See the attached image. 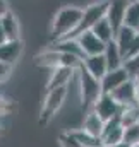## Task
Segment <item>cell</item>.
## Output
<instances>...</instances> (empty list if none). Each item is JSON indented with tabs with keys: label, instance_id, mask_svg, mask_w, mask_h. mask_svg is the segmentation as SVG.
<instances>
[{
	"label": "cell",
	"instance_id": "cell-3",
	"mask_svg": "<svg viewBox=\"0 0 139 147\" xmlns=\"http://www.w3.org/2000/svg\"><path fill=\"white\" fill-rule=\"evenodd\" d=\"M106 9H108V0H100V2H95L91 5H88L82 12V17L79 21L77 28L67 38H77L79 34H82L86 31H91L98 21L106 17Z\"/></svg>",
	"mask_w": 139,
	"mask_h": 147
},
{
	"label": "cell",
	"instance_id": "cell-4",
	"mask_svg": "<svg viewBox=\"0 0 139 147\" xmlns=\"http://www.w3.org/2000/svg\"><path fill=\"white\" fill-rule=\"evenodd\" d=\"M65 96H67V87H55V89L46 91V98H45L43 108H41V123H46L60 110V106L64 105Z\"/></svg>",
	"mask_w": 139,
	"mask_h": 147
},
{
	"label": "cell",
	"instance_id": "cell-28",
	"mask_svg": "<svg viewBox=\"0 0 139 147\" xmlns=\"http://www.w3.org/2000/svg\"><path fill=\"white\" fill-rule=\"evenodd\" d=\"M138 53H139V33H138V36H136V39L132 41V45H131V48H129L125 58H127V57H132V55H138ZM125 58H124V60H125Z\"/></svg>",
	"mask_w": 139,
	"mask_h": 147
},
{
	"label": "cell",
	"instance_id": "cell-16",
	"mask_svg": "<svg viewBox=\"0 0 139 147\" xmlns=\"http://www.w3.org/2000/svg\"><path fill=\"white\" fill-rule=\"evenodd\" d=\"M105 121L98 116V113L93 110L86 111V116H84V123H82V130L95 135V137H100L102 132H103Z\"/></svg>",
	"mask_w": 139,
	"mask_h": 147
},
{
	"label": "cell",
	"instance_id": "cell-30",
	"mask_svg": "<svg viewBox=\"0 0 139 147\" xmlns=\"http://www.w3.org/2000/svg\"><path fill=\"white\" fill-rule=\"evenodd\" d=\"M7 41V36H5V31H3V26H2V19H0V43Z\"/></svg>",
	"mask_w": 139,
	"mask_h": 147
},
{
	"label": "cell",
	"instance_id": "cell-20",
	"mask_svg": "<svg viewBox=\"0 0 139 147\" xmlns=\"http://www.w3.org/2000/svg\"><path fill=\"white\" fill-rule=\"evenodd\" d=\"M36 60H38V65H43V67H50V69L60 67V51H57L55 48H50L41 55H38Z\"/></svg>",
	"mask_w": 139,
	"mask_h": 147
},
{
	"label": "cell",
	"instance_id": "cell-34",
	"mask_svg": "<svg viewBox=\"0 0 139 147\" xmlns=\"http://www.w3.org/2000/svg\"><path fill=\"white\" fill-rule=\"evenodd\" d=\"M131 147H139V144H136V146H131Z\"/></svg>",
	"mask_w": 139,
	"mask_h": 147
},
{
	"label": "cell",
	"instance_id": "cell-7",
	"mask_svg": "<svg viewBox=\"0 0 139 147\" xmlns=\"http://www.w3.org/2000/svg\"><path fill=\"white\" fill-rule=\"evenodd\" d=\"M131 79L129 72L125 70V67H119V69H113V70H108L105 74V77L102 79V89L106 94H112L117 87H120L124 82H127Z\"/></svg>",
	"mask_w": 139,
	"mask_h": 147
},
{
	"label": "cell",
	"instance_id": "cell-35",
	"mask_svg": "<svg viewBox=\"0 0 139 147\" xmlns=\"http://www.w3.org/2000/svg\"><path fill=\"white\" fill-rule=\"evenodd\" d=\"M138 33H139V26H138Z\"/></svg>",
	"mask_w": 139,
	"mask_h": 147
},
{
	"label": "cell",
	"instance_id": "cell-25",
	"mask_svg": "<svg viewBox=\"0 0 139 147\" xmlns=\"http://www.w3.org/2000/svg\"><path fill=\"white\" fill-rule=\"evenodd\" d=\"M124 67H125V70L129 72L131 79H134L139 72V53L138 55H132V57H127V58L124 60Z\"/></svg>",
	"mask_w": 139,
	"mask_h": 147
},
{
	"label": "cell",
	"instance_id": "cell-1",
	"mask_svg": "<svg viewBox=\"0 0 139 147\" xmlns=\"http://www.w3.org/2000/svg\"><path fill=\"white\" fill-rule=\"evenodd\" d=\"M82 12H84V9H81V7H77V5H65V7H62L59 12H57V16H55V19H53V24H52V36L53 39H64V38H67L77 28V24H79V21H81V17H82Z\"/></svg>",
	"mask_w": 139,
	"mask_h": 147
},
{
	"label": "cell",
	"instance_id": "cell-9",
	"mask_svg": "<svg viewBox=\"0 0 139 147\" xmlns=\"http://www.w3.org/2000/svg\"><path fill=\"white\" fill-rule=\"evenodd\" d=\"M76 39H77V43L82 48L86 57H89V55H102L105 51V46H106V43H103L93 31H86V33L79 34Z\"/></svg>",
	"mask_w": 139,
	"mask_h": 147
},
{
	"label": "cell",
	"instance_id": "cell-32",
	"mask_svg": "<svg viewBox=\"0 0 139 147\" xmlns=\"http://www.w3.org/2000/svg\"><path fill=\"white\" fill-rule=\"evenodd\" d=\"M103 147H129L125 142H120V144H112V146H103Z\"/></svg>",
	"mask_w": 139,
	"mask_h": 147
},
{
	"label": "cell",
	"instance_id": "cell-5",
	"mask_svg": "<svg viewBox=\"0 0 139 147\" xmlns=\"http://www.w3.org/2000/svg\"><path fill=\"white\" fill-rule=\"evenodd\" d=\"M93 111H96V113H98V116H100L103 121H108V120H112V118L120 116V115H122V111H124V108H122L115 99H113V96H112V94L103 92V94L98 98V101L95 103Z\"/></svg>",
	"mask_w": 139,
	"mask_h": 147
},
{
	"label": "cell",
	"instance_id": "cell-23",
	"mask_svg": "<svg viewBox=\"0 0 139 147\" xmlns=\"http://www.w3.org/2000/svg\"><path fill=\"white\" fill-rule=\"evenodd\" d=\"M124 142L129 147L139 144V123L129 125L124 128Z\"/></svg>",
	"mask_w": 139,
	"mask_h": 147
},
{
	"label": "cell",
	"instance_id": "cell-12",
	"mask_svg": "<svg viewBox=\"0 0 139 147\" xmlns=\"http://www.w3.org/2000/svg\"><path fill=\"white\" fill-rule=\"evenodd\" d=\"M82 67L91 74V75H95L96 79H100V80L105 77V74L108 72V63H106V60H105L103 53H102V55H89V57H84Z\"/></svg>",
	"mask_w": 139,
	"mask_h": 147
},
{
	"label": "cell",
	"instance_id": "cell-14",
	"mask_svg": "<svg viewBox=\"0 0 139 147\" xmlns=\"http://www.w3.org/2000/svg\"><path fill=\"white\" fill-rule=\"evenodd\" d=\"M136 36H138V31L132 29V28H129V26H120V28L117 29V33H115V43L119 45V48H120L124 58H125V55H127V51H129L132 41L136 39Z\"/></svg>",
	"mask_w": 139,
	"mask_h": 147
},
{
	"label": "cell",
	"instance_id": "cell-22",
	"mask_svg": "<svg viewBox=\"0 0 139 147\" xmlns=\"http://www.w3.org/2000/svg\"><path fill=\"white\" fill-rule=\"evenodd\" d=\"M72 132H74V135L77 137V140L81 142L82 147H103L100 137H95V135L84 132L82 128H81V130H72Z\"/></svg>",
	"mask_w": 139,
	"mask_h": 147
},
{
	"label": "cell",
	"instance_id": "cell-27",
	"mask_svg": "<svg viewBox=\"0 0 139 147\" xmlns=\"http://www.w3.org/2000/svg\"><path fill=\"white\" fill-rule=\"evenodd\" d=\"M14 108V105L9 101V99H5V98H0V116L2 115H9L10 111Z\"/></svg>",
	"mask_w": 139,
	"mask_h": 147
},
{
	"label": "cell",
	"instance_id": "cell-33",
	"mask_svg": "<svg viewBox=\"0 0 139 147\" xmlns=\"http://www.w3.org/2000/svg\"><path fill=\"white\" fill-rule=\"evenodd\" d=\"M134 80H136V82H139V72H138V75L134 77Z\"/></svg>",
	"mask_w": 139,
	"mask_h": 147
},
{
	"label": "cell",
	"instance_id": "cell-24",
	"mask_svg": "<svg viewBox=\"0 0 139 147\" xmlns=\"http://www.w3.org/2000/svg\"><path fill=\"white\" fill-rule=\"evenodd\" d=\"M59 142L60 147H82L81 142L77 140V137L74 135V132H64L59 135Z\"/></svg>",
	"mask_w": 139,
	"mask_h": 147
},
{
	"label": "cell",
	"instance_id": "cell-8",
	"mask_svg": "<svg viewBox=\"0 0 139 147\" xmlns=\"http://www.w3.org/2000/svg\"><path fill=\"white\" fill-rule=\"evenodd\" d=\"M112 96H113V99L122 108H132V106H136V82H134V79H129L120 87H117L112 92Z\"/></svg>",
	"mask_w": 139,
	"mask_h": 147
},
{
	"label": "cell",
	"instance_id": "cell-26",
	"mask_svg": "<svg viewBox=\"0 0 139 147\" xmlns=\"http://www.w3.org/2000/svg\"><path fill=\"white\" fill-rule=\"evenodd\" d=\"M10 70H12V65L0 62V84H2V82H5V80L9 79V75H10Z\"/></svg>",
	"mask_w": 139,
	"mask_h": 147
},
{
	"label": "cell",
	"instance_id": "cell-31",
	"mask_svg": "<svg viewBox=\"0 0 139 147\" xmlns=\"http://www.w3.org/2000/svg\"><path fill=\"white\" fill-rule=\"evenodd\" d=\"M136 106H139V82H136Z\"/></svg>",
	"mask_w": 139,
	"mask_h": 147
},
{
	"label": "cell",
	"instance_id": "cell-18",
	"mask_svg": "<svg viewBox=\"0 0 139 147\" xmlns=\"http://www.w3.org/2000/svg\"><path fill=\"white\" fill-rule=\"evenodd\" d=\"M0 19H2V26H3L7 39H19V21H17V17L9 10Z\"/></svg>",
	"mask_w": 139,
	"mask_h": 147
},
{
	"label": "cell",
	"instance_id": "cell-29",
	"mask_svg": "<svg viewBox=\"0 0 139 147\" xmlns=\"http://www.w3.org/2000/svg\"><path fill=\"white\" fill-rule=\"evenodd\" d=\"M9 12V5H7V0H0V17L5 16Z\"/></svg>",
	"mask_w": 139,
	"mask_h": 147
},
{
	"label": "cell",
	"instance_id": "cell-2",
	"mask_svg": "<svg viewBox=\"0 0 139 147\" xmlns=\"http://www.w3.org/2000/svg\"><path fill=\"white\" fill-rule=\"evenodd\" d=\"M79 75V91H81V99H82V108L86 111L93 110L95 103L98 101V98L103 94L102 89V80L96 79L95 75L88 72L82 63L79 65V69L76 70Z\"/></svg>",
	"mask_w": 139,
	"mask_h": 147
},
{
	"label": "cell",
	"instance_id": "cell-6",
	"mask_svg": "<svg viewBox=\"0 0 139 147\" xmlns=\"http://www.w3.org/2000/svg\"><path fill=\"white\" fill-rule=\"evenodd\" d=\"M124 128H125V127L122 125L120 116L105 121L103 132H102V135H100L102 144H103V146H112V144H120V142H124Z\"/></svg>",
	"mask_w": 139,
	"mask_h": 147
},
{
	"label": "cell",
	"instance_id": "cell-15",
	"mask_svg": "<svg viewBox=\"0 0 139 147\" xmlns=\"http://www.w3.org/2000/svg\"><path fill=\"white\" fill-rule=\"evenodd\" d=\"M103 55H105L106 63H108V70H113V69H119V67L124 65V55H122L119 45L115 43V39L106 43Z\"/></svg>",
	"mask_w": 139,
	"mask_h": 147
},
{
	"label": "cell",
	"instance_id": "cell-21",
	"mask_svg": "<svg viewBox=\"0 0 139 147\" xmlns=\"http://www.w3.org/2000/svg\"><path fill=\"white\" fill-rule=\"evenodd\" d=\"M124 26H129L132 29L138 31L139 26V0L129 2V7L125 10V17H124Z\"/></svg>",
	"mask_w": 139,
	"mask_h": 147
},
{
	"label": "cell",
	"instance_id": "cell-19",
	"mask_svg": "<svg viewBox=\"0 0 139 147\" xmlns=\"http://www.w3.org/2000/svg\"><path fill=\"white\" fill-rule=\"evenodd\" d=\"M91 31H93L96 36L100 38L103 43H108V41L115 39V29L112 28V24L108 22V19H106V17H103L102 21H98Z\"/></svg>",
	"mask_w": 139,
	"mask_h": 147
},
{
	"label": "cell",
	"instance_id": "cell-11",
	"mask_svg": "<svg viewBox=\"0 0 139 147\" xmlns=\"http://www.w3.org/2000/svg\"><path fill=\"white\" fill-rule=\"evenodd\" d=\"M22 53V41L21 39H7L0 43V62L14 65Z\"/></svg>",
	"mask_w": 139,
	"mask_h": 147
},
{
	"label": "cell",
	"instance_id": "cell-17",
	"mask_svg": "<svg viewBox=\"0 0 139 147\" xmlns=\"http://www.w3.org/2000/svg\"><path fill=\"white\" fill-rule=\"evenodd\" d=\"M53 48H55L57 51H60V53H69V55H74V57H77V58H81V60H84V57H86L76 38H64V39H59Z\"/></svg>",
	"mask_w": 139,
	"mask_h": 147
},
{
	"label": "cell",
	"instance_id": "cell-10",
	"mask_svg": "<svg viewBox=\"0 0 139 147\" xmlns=\"http://www.w3.org/2000/svg\"><path fill=\"white\" fill-rule=\"evenodd\" d=\"M127 7H129V0H108L106 19L112 24V28L115 29V33L120 26H124V17H125Z\"/></svg>",
	"mask_w": 139,
	"mask_h": 147
},
{
	"label": "cell",
	"instance_id": "cell-13",
	"mask_svg": "<svg viewBox=\"0 0 139 147\" xmlns=\"http://www.w3.org/2000/svg\"><path fill=\"white\" fill-rule=\"evenodd\" d=\"M74 72L76 70L70 69V67H55V69H52L48 84H46V91L55 89V87H67V84L72 79Z\"/></svg>",
	"mask_w": 139,
	"mask_h": 147
}]
</instances>
